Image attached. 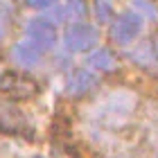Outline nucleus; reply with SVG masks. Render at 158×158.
I'll return each instance as SVG.
<instances>
[{
  "label": "nucleus",
  "instance_id": "39448f33",
  "mask_svg": "<svg viewBox=\"0 0 158 158\" xmlns=\"http://www.w3.org/2000/svg\"><path fill=\"white\" fill-rule=\"evenodd\" d=\"M97 81H99V77L95 73H90V70H75L66 81V90L70 95H84V93L95 88Z\"/></svg>",
  "mask_w": 158,
  "mask_h": 158
},
{
  "label": "nucleus",
  "instance_id": "4468645a",
  "mask_svg": "<svg viewBox=\"0 0 158 158\" xmlns=\"http://www.w3.org/2000/svg\"><path fill=\"white\" fill-rule=\"evenodd\" d=\"M2 36H5V25L0 23V41H2Z\"/></svg>",
  "mask_w": 158,
  "mask_h": 158
},
{
  "label": "nucleus",
  "instance_id": "f03ea898",
  "mask_svg": "<svg viewBox=\"0 0 158 158\" xmlns=\"http://www.w3.org/2000/svg\"><path fill=\"white\" fill-rule=\"evenodd\" d=\"M99 41V30L90 23H75L66 32V48L70 52H86Z\"/></svg>",
  "mask_w": 158,
  "mask_h": 158
},
{
  "label": "nucleus",
  "instance_id": "20e7f679",
  "mask_svg": "<svg viewBox=\"0 0 158 158\" xmlns=\"http://www.w3.org/2000/svg\"><path fill=\"white\" fill-rule=\"evenodd\" d=\"M0 88L5 93H9L11 97H32L36 93V84L27 77H20L16 73H7L0 77Z\"/></svg>",
  "mask_w": 158,
  "mask_h": 158
},
{
  "label": "nucleus",
  "instance_id": "9b49d317",
  "mask_svg": "<svg viewBox=\"0 0 158 158\" xmlns=\"http://www.w3.org/2000/svg\"><path fill=\"white\" fill-rule=\"evenodd\" d=\"M95 16L99 23H109L113 18V2L111 0H95Z\"/></svg>",
  "mask_w": 158,
  "mask_h": 158
},
{
  "label": "nucleus",
  "instance_id": "0eeeda50",
  "mask_svg": "<svg viewBox=\"0 0 158 158\" xmlns=\"http://www.w3.org/2000/svg\"><path fill=\"white\" fill-rule=\"evenodd\" d=\"M88 63L90 68H95L97 73H111V70H115V56L109 48H99L95 50L90 56H88Z\"/></svg>",
  "mask_w": 158,
  "mask_h": 158
},
{
  "label": "nucleus",
  "instance_id": "6e6552de",
  "mask_svg": "<svg viewBox=\"0 0 158 158\" xmlns=\"http://www.w3.org/2000/svg\"><path fill=\"white\" fill-rule=\"evenodd\" d=\"M133 14L140 16L142 20H156L158 18V7L152 2V0H131Z\"/></svg>",
  "mask_w": 158,
  "mask_h": 158
},
{
  "label": "nucleus",
  "instance_id": "7ed1b4c3",
  "mask_svg": "<svg viewBox=\"0 0 158 158\" xmlns=\"http://www.w3.org/2000/svg\"><path fill=\"white\" fill-rule=\"evenodd\" d=\"M140 32H142V18L135 16L133 11L120 14V16L113 20V27H111V36L115 39V43H120V45L133 43L140 36Z\"/></svg>",
  "mask_w": 158,
  "mask_h": 158
},
{
  "label": "nucleus",
  "instance_id": "f257e3e1",
  "mask_svg": "<svg viewBox=\"0 0 158 158\" xmlns=\"http://www.w3.org/2000/svg\"><path fill=\"white\" fill-rule=\"evenodd\" d=\"M25 43L32 45L36 52H43V50H52L56 43V30L54 23L48 18H34L27 23L25 27Z\"/></svg>",
  "mask_w": 158,
  "mask_h": 158
},
{
  "label": "nucleus",
  "instance_id": "9d476101",
  "mask_svg": "<svg viewBox=\"0 0 158 158\" xmlns=\"http://www.w3.org/2000/svg\"><path fill=\"white\" fill-rule=\"evenodd\" d=\"M16 127H20V115H18V111H14V109H0V129L2 131H14Z\"/></svg>",
  "mask_w": 158,
  "mask_h": 158
},
{
  "label": "nucleus",
  "instance_id": "f8f14e48",
  "mask_svg": "<svg viewBox=\"0 0 158 158\" xmlns=\"http://www.w3.org/2000/svg\"><path fill=\"white\" fill-rule=\"evenodd\" d=\"M131 56H133V61H138V63H149L154 59V50H152L149 43H142V45H138L135 52H131Z\"/></svg>",
  "mask_w": 158,
  "mask_h": 158
},
{
  "label": "nucleus",
  "instance_id": "1a4fd4ad",
  "mask_svg": "<svg viewBox=\"0 0 158 158\" xmlns=\"http://www.w3.org/2000/svg\"><path fill=\"white\" fill-rule=\"evenodd\" d=\"M61 11H63V18H68V20H81L86 16V2L84 0H66V5L61 7Z\"/></svg>",
  "mask_w": 158,
  "mask_h": 158
},
{
  "label": "nucleus",
  "instance_id": "423d86ee",
  "mask_svg": "<svg viewBox=\"0 0 158 158\" xmlns=\"http://www.w3.org/2000/svg\"><path fill=\"white\" fill-rule=\"evenodd\" d=\"M11 56H14V61H16L18 66L34 68V66H39L41 52H36V50H34L32 45H27L25 41H20V43H16V45L11 48Z\"/></svg>",
  "mask_w": 158,
  "mask_h": 158
},
{
  "label": "nucleus",
  "instance_id": "2eb2a0df",
  "mask_svg": "<svg viewBox=\"0 0 158 158\" xmlns=\"http://www.w3.org/2000/svg\"><path fill=\"white\" fill-rule=\"evenodd\" d=\"M34 158H43V156H34Z\"/></svg>",
  "mask_w": 158,
  "mask_h": 158
},
{
  "label": "nucleus",
  "instance_id": "ddd939ff",
  "mask_svg": "<svg viewBox=\"0 0 158 158\" xmlns=\"http://www.w3.org/2000/svg\"><path fill=\"white\" fill-rule=\"evenodd\" d=\"M27 5L34 7V9H52L56 0H27Z\"/></svg>",
  "mask_w": 158,
  "mask_h": 158
}]
</instances>
